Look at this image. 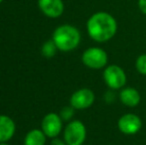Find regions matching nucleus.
Returning <instances> with one entry per match:
<instances>
[{
    "label": "nucleus",
    "instance_id": "1",
    "mask_svg": "<svg viewBox=\"0 0 146 145\" xmlns=\"http://www.w3.org/2000/svg\"><path fill=\"white\" fill-rule=\"evenodd\" d=\"M87 31L88 36L96 42H108L115 36L117 22L115 18L108 12H96L88 18Z\"/></svg>",
    "mask_w": 146,
    "mask_h": 145
},
{
    "label": "nucleus",
    "instance_id": "2",
    "mask_svg": "<svg viewBox=\"0 0 146 145\" xmlns=\"http://www.w3.org/2000/svg\"><path fill=\"white\" fill-rule=\"evenodd\" d=\"M52 40L62 52H70L77 48L81 43V33L73 25H61L53 33Z\"/></svg>",
    "mask_w": 146,
    "mask_h": 145
},
{
    "label": "nucleus",
    "instance_id": "3",
    "mask_svg": "<svg viewBox=\"0 0 146 145\" xmlns=\"http://www.w3.org/2000/svg\"><path fill=\"white\" fill-rule=\"evenodd\" d=\"M108 57L106 52L98 47H90L82 55V62L92 70H100L106 67Z\"/></svg>",
    "mask_w": 146,
    "mask_h": 145
},
{
    "label": "nucleus",
    "instance_id": "4",
    "mask_svg": "<svg viewBox=\"0 0 146 145\" xmlns=\"http://www.w3.org/2000/svg\"><path fill=\"white\" fill-rule=\"evenodd\" d=\"M87 138V128L81 120H72L64 130V140L67 145H83Z\"/></svg>",
    "mask_w": 146,
    "mask_h": 145
},
{
    "label": "nucleus",
    "instance_id": "5",
    "mask_svg": "<svg viewBox=\"0 0 146 145\" xmlns=\"http://www.w3.org/2000/svg\"><path fill=\"white\" fill-rule=\"evenodd\" d=\"M104 81L106 85L112 91L121 89L127 81L126 73L117 65H110L104 71Z\"/></svg>",
    "mask_w": 146,
    "mask_h": 145
},
{
    "label": "nucleus",
    "instance_id": "6",
    "mask_svg": "<svg viewBox=\"0 0 146 145\" xmlns=\"http://www.w3.org/2000/svg\"><path fill=\"white\" fill-rule=\"evenodd\" d=\"M117 127L119 131L125 135H134L140 131L142 127V120L134 113H125L119 117Z\"/></svg>",
    "mask_w": 146,
    "mask_h": 145
},
{
    "label": "nucleus",
    "instance_id": "7",
    "mask_svg": "<svg viewBox=\"0 0 146 145\" xmlns=\"http://www.w3.org/2000/svg\"><path fill=\"white\" fill-rule=\"evenodd\" d=\"M94 99H96V95L94 91L88 87H83L76 91L72 95L70 99V105L75 109L83 110L92 107V103H94Z\"/></svg>",
    "mask_w": 146,
    "mask_h": 145
},
{
    "label": "nucleus",
    "instance_id": "8",
    "mask_svg": "<svg viewBox=\"0 0 146 145\" xmlns=\"http://www.w3.org/2000/svg\"><path fill=\"white\" fill-rule=\"evenodd\" d=\"M63 128V119L55 112L46 114L42 120V130L47 137L56 138Z\"/></svg>",
    "mask_w": 146,
    "mask_h": 145
},
{
    "label": "nucleus",
    "instance_id": "9",
    "mask_svg": "<svg viewBox=\"0 0 146 145\" xmlns=\"http://www.w3.org/2000/svg\"><path fill=\"white\" fill-rule=\"evenodd\" d=\"M38 6L44 15L50 18H58L64 13L63 0H38Z\"/></svg>",
    "mask_w": 146,
    "mask_h": 145
},
{
    "label": "nucleus",
    "instance_id": "10",
    "mask_svg": "<svg viewBox=\"0 0 146 145\" xmlns=\"http://www.w3.org/2000/svg\"><path fill=\"white\" fill-rule=\"evenodd\" d=\"M119 99L125 107H135L140 103L141 95L134 87H122L119 93Z\"/></svg>",
    "mask_w": 146,
    "mask_h": 145
},
{
    "label": "nucleus",
    "instance_id": "11",
    "mask_svg": "<svg viewBox=\"0 0 146 145\" xmlns=\"http://www.w3.org/2000/svg\"><path fill=\"white\" fill-rule=\"evenodd\" d=\"M16 125L11 117L7 115H0V143L7 142L15 134Z\"/></svg>",
    "mask_w": 146,
    "mask_h": 145
},
{
    "label": "nucleus",
    "instance_id": "12",
    "mask_svg": "<svg viewBox=\"0 0 146 145\" xmlns=\"http://www.w3.org/2000/svg\"><path fill=\"white\" fill-rule=\"evenodd\" d=\"M46 137L42 129H32L26 134L24 145H45Z\"/></svg>",
    "mask_w": 146,
    "mask_h": 145
},
{
    "label": "nucleus",
    "instance_id": "13",
    "mask_svg": "<svg viewBox=\"0 0 146 145\" xmlns=\"http://www.w3.org/2000/svg\"><path fill=\"white\" fill-rule=\"evenodd\" d=\"M58 47L56 46L55 42L53 40H49L47 42H45L42 46L41 49V52L42 55L47 59H51L57 54V51H58Z\"/></svg>",
    "mask_w": 146,
    "mask_h": 145
},
{
    "label": "nucleus",
    "instance_id": "14",
    "mask_svg": "<svg viewBox=\"0 0 146 145\" xmlns=\"http://www.w3.org/2000/svg\"><path fill=\"white\" fill-rule=\"evenodd\" d=\"M136 70L140 75H146V54H142L136 59L135 62Z\"/></svg>",
    "mask_w": 146,
    "mask_h": 145
},
{
    "label": "nucleus",
    "instance_id": "15",
    "mask_svg": "<svg viewBox=\"0 0 146 145\" xmlns=\"http://www.w3.org/2000/svg\"><path fill=\"white\" fill-rule=\"evenodd\" d=\"M74 110H75V109L71 105L69 107H65L60 111V116H61L63 120H66V121L70 120L74 116Z\"/></svg>",
    "mask_w": 146,
    "mask_h": 145
},
{
    "label": "nucleus",
    "instance_id": "16",
    "mask_svg": "<svg viewBox=\"0 0 146 145\" xmlns=\"http://www.w3.org/2000/svg\"><path fill=\"white\" fill-rule=\"evenodd\" d=\"M138 7L140 11L146 15V0H138Z\"/></svg>",
    "mask_w": 146,
    "mask_h": 145
},
{
    "label": "nucleus",
    "instance_id": "17",
    "mask_svg": "<svg viewBox=\"0 0 146 145\" xmlns=\"http://www.w3.org/2000/svg\"><path fill=\"white\" fill-rule=\"evenodd\" d=\"M51 145H67L65 140H62L60 138H53L52 142H51Z\"/></svg>",
    "mask_w": 146,
    "mask_h": 145
},
{
    "label": "nucleus",
    "instance_id": "18",
    "mask_svg": "<svg viewBox=\"0 0 146 145\" xmlns=\"http://www.w3.org/2000/svg\"><path fill=\"white\" fill-rule=\"evenodd\" d=\"M0 145H9L7 143V142H1V143H0Z\"/></svg>",
    "mask_w": 146,
    "mask_h": 145
},
{
    "label": "nucleus",
    "instance_id": "19",
    "mask_svg": "<svg viewBox=\"0 0 146 145\" xmlns=\"http://www.w3.org/2000/svg\"><path fill=\"white\" fill-rule=\"evenodd\" d=\"M2 1H3V0H0V3H1V2H2Z\"/></svg>",
    "mask_w": 146,
    "mask_h": 145
}]
</instances>
